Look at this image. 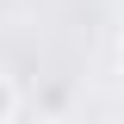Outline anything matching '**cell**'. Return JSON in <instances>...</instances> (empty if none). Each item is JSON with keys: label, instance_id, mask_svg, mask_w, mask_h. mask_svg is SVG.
Instances as JSON below:
<instances>
[{"label": "cell", "instance_id": "6da1fadb", "mask_svg": "<svg viewBox=\"0 0 124 124\" xmlns=\"http://www.w3.org/2000/svg\"><path fill=\"white\" fill-rule=\"evenodd\" d=\"M6 118H19V87H13V75H0V124Z\"/></svg>", "mask_w": 124, "mask_h": 124}, {"label": "cell", "instance_id": "7a4b0ae2", "mask_svg": "<svg viewBox=\"0 0 124 124\" xmlns=\"http://www.w3.org/2000/svg\"><path fill=\"white\" fill-rule=\"evenodd\" d=\"M118 68H124V50H118Z\"/></svg>", "mask_w": 124, "mask_h": 124}]
</instances>
